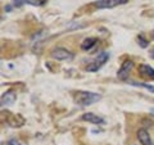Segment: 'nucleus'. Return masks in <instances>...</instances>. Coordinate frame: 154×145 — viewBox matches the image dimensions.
Returning <instances> with one entry per match:
<instances>
[{
    "mask_svg": "<svg viewBox=\"0 0 154 145\" xmlns=\"http://www.w3.org/2000/svg\"><path fill=\"white\" fill-rule=\"evenodd\" d=\"M128 0H96L93 3V5L98 9H112L119 5L127 4Z\"/></svg>",
    "mask_w": 154,
    "mask_h": 145,
    "instance_id": "7ed1b4c3",
    "label": "nucleus"
},
{
    "mask_svg": "<svg viewBox=\"0 0 154 145\" xmlns=\"http://www.w3.org/2000/svg\"><path fill=\"white\" fill-rule=\"evenodd\" d=\"M108 59H109V53L108 51H102L100 54H98V57H96L88 67H86V69H88L89 72H96V71H99L108 62Z\"/></svg>",
    "mask_w": 154,
    "mask_h": 145,
    "instance_id": "f03ea898",
    "label": "nucleus"
},
{
    "mask_svg": "<svg viewBox=\"0 0 154 145\" xmlns=\"http://www.w3.org/2000/svg\"><path fill=\"white\" fill-rule=\"evenodd\" d=\"M81 118H82L84 121H88V122H90V123H94V125H103L104 123V119L102 117H99L98 114H94L91 112L84 113Z\"/></svg>",
    "mask_w": 154,
    "mask_h": 145,
    "instance_id": "6e6552de",
    "label": "nucleus"
},
{
    "mask_svg": "<svg viewBox=\"0 0 154 145\" xmlns=\"http://www.w3.org/2000/svg\"><path fill=\"white\" fill-rule=\"evenodd\" d=\"M51 58H54L57 60H67V62H71L73 60V53H71L69 50L64 49V48H54L50 53Z\"/></svg>",
    "mask_w": 154,
    "mask_h": 145,
    "instance_id": "20e7f679",
    "label": "nucleus"
},
{
    "mask_svg": "<svg viewBox=\"0 0 154 145\" xmlns=\"http://www.w3.org/2000/svg\"><path fill=\"white\" fill-rule=\"evenodd\" d=\"M23 4H26V3H25V0H14L13 5H14V7H17V8H19V7H22Z\"/></svg>",
    "mask_w": 154,
    "mask_h": 145,
    "instance_id": "dca6fc26",
    "label": "nucleus"
},
{
    "mask_svg": "<svg viewBox=\"0 0 154 145\" xmlns=\"http://www.w3.org/2000/svg\"><path fill=\"white\" fill-rule=\"evenodd\" d=\"M4 9H5V11H7V12H9V11H11V9H12V7H11V5H7V7H5V8H4Z\"/></svg>",
    "mask_w": 154,
    "mask_h": 145,
    "instance_id": "a211bd4d",
    "label": "nucleus"
},
{
    "mask_svg": "<svg viewBox=\"0 0 154 145\" xmlns=\"http://www.w3.org/2000/svg\"><path fill=\"white\" fill-rule=\"evenodd\" d=\"M137 41H139V45H140L141 48H148V46H149V42H148V40H145L143 35H140V36L137 37Z\"/></svg>",
    "mask_w": 154,
    "mask_h": 145,
    "instance_id": "4468645a",
    "label": "nucleus"
},
{
    "mask_svg": "<svg viewBox=\"0 0 154 145\" xmlns=\"http://www.w3.org/2000/svg\"><path fill=\"white\" fill-rule=\"evenodd\" d=\"M96 42H98V39L96 37H86L85 40L81 42V49L82 50H90L93 46H95Z\"/></svg>",
    "mask_w": 154,
    "mask_h": 145,
    "instance_id": "9d476101",
    "label": "nucleus"
},
{
    "mask_svg": "<svg viewBox=\"0 0 154 145\" xmlns=\"http://www.w3.org/2000/svg\"><path fill=\"white\" fill-rule=\"evenodd\" d=\"M7 145H26V144H23V143H21L19 140H17V139H11L7 143Z\"/></svg>",
    "mask_w": 154,
    "mask_h": 145,
    "instance_id": "2eb2a0df",
    "label": "nucleus"
},
{
    "mask_svg": "<svg viewBox=\"0 0 154 145\" xmlns=\"http://www.w3.org/2000/svg\"><path fill=\"white\" fill-rule=\"evenodd\" d=\"M130 84L134 85V86H139V88H144V89L149 90V91H150V93H154V86H152V85L143 84V82H135V81H130Z\"/></svg>",
    "mask_w": 154,
    "mask_h": 145,
    "instance_id": "f8f14e48",
    "label": "nucleus"
},
{
    "mask_svg": "<svg viewBox=\"0 0 154 145\" xmlns=\"http://www.w3.org/2000/svg\"><path fill=\"white\" fill-rule=\"evenodd\" d=\"M21 117H22V116H19V114H12L11 118L8 119V123L11 125L12 127H21V126H23V122H18V121H17Z\"/></svg>",
    "mask_w": 154,
    "mask_h": 145,
    "instance_id": "9b49d317",
    "label": "nucleus"
},
{
    "mask_svg": "<svg viewBox=\"0 0 154 145\" xmlns=\"http://www.w3.org/2000/svg\"><path fill=\"white\" fill-rule=\"evenodd\" d=\"M132 67H134V62H132V60H130V59H128V60H125L123 63H122V66H121V68L118 69L117 77H118L119 80H122V81L127 80L128 73L131 72Z\"/></svg>",
    "mask_w": 154,
    "mask_h": 145,
    "instance_id": "39448f33",
    "label": "nucleus"
},
{
    "mask_svg": "<svg viewBox=\"0 0 154 145\" xmlns=\"http://www.w3.org/2000/svg\"><path fill=\"white\" fill-rule=\"evenodd\" d=\"M137 139L140 141L141 145H153L152 143V139H150V135L146 131L145 128H139L137 131Z\"/></svg>",
    "mask_w": 154,
    "mask_h": 145,
    "instance_id": "0eeeda50",
    "label": "nucleus"
},
{
    "mask_svg": "<svg viewBox=\"0 0 154 145\" xmlns=\"http://www.w3.org/2000/svg\"><path fill=\"white\" fill-rule=\"evenodd\" d=\"M75 103L80 107H88L99 101L102 99V95L98 93H91V91H76L75 93Z\"/></svg>",
    "mask_w": 154,
    "mask_h": 145,
    "instance_id": "f257e3e1",
    "label": "nucleus"
},
{
    "mask_svg": "<svg viewBox=\"0 0 154 145\" xmlns=\"http://www.w3.org/2000/svg\"><path fill=\"white\" fill-rule=\"evenodd\" d=\"M150 58H152V59H154V48H153L152 51H150Z\"/></svg>",
    "mask_w": 154,
    "mask_h": 145,
    "instance_id": "f3484780",
    "label": "nucleus"
},
{
    "mask_svg": "<svg viewBox=\"0 0 154 145\" xmlns=\"http://www.w3.org/2000/svg\"><path fill=\"white\" fill-rule=\"evenodd\" d=\"M25 3L33 7H42L46 4V0H25Z\"/></svg>",
    "mask_w": 154,
    "mask_h": 145,
    "instance_id": "ddd939ff",
    "label": "nucleus"
},
{
    "mask_svg": "<svg viewBox=\"0 0 154 145\" xmlns=\"http://www.w3.org/2000/svg\"><path fill=\"white\" fill-rule=\"evenodd\" d=\"M17 99V94L14 90H8L2 95V104L3 105H12Z\"/></svg>",
    "mask_w": 154,
    "mask_h": 145,
    "instance_id": "423d86ee",
    "label": "nucleus"
},
{
    "mask_svg": "<svg viewBox=\"0 0 154 145\" xmlns=\"http://www.w3.org/2000/svg\"><path fill=\"white\" fill-rule=\"evenodd\" d=\"M139 72H140V75L143 77H145V79L150 80V81H154V69L152 68L150 66L141 64L140 67H139Z\"/></svg>",
    "mask_w": 154,
    "mask_h": 145,
    "instance_id": "1a4fd4ad",
    "label": "nucleus"
}]
</instances>
